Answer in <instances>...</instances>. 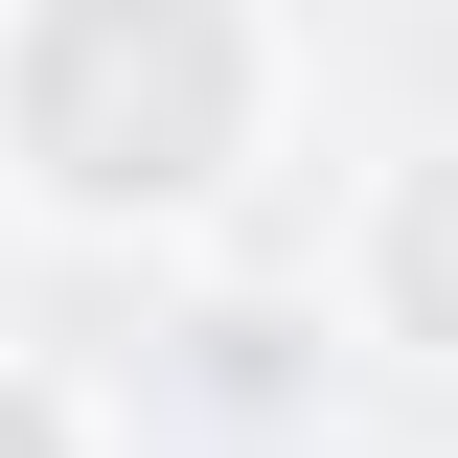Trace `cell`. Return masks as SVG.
Returning a JSON list of instances; mask_svg holds the SVG:
<instances>
[{
	"instance_id": "cell-1",
	"label": "cell",
	"mask_w": 458,
	"mask_h": 458,
	"mask_svg": "<svg viewBox=\"0 0 458 458\" xmlns=\"http://www.w3.org/2000/svg\"><path fill=\"white\" fill-rule=\"evenodd\" d=\"M276 138L252 0H0V161L69 229H207Z\"/></svg>"
},
{
	"instance_id": "cell-3",
	"label": "cell",
	"mask_w": 458,
	"mask_h": 458,
	"mask_svg": "<svg viewBox=\"0 0 458 458\" xmlns=\"http://www.w3.org/2000/svg\"><path fill=\"white\" fill-rule=\"evenodd\" d=\"M207 390H298V321L276 298H207Z\"/></svg>"
},
{
	"instance_id": "cell-2",
	"label": "cell",
	"mask_w": 458,
	"mask_h": 458,
	"mask_svg": "<svg viewBox=\"0 0 458 458\" xmlns=\"http://www.w3.org/2000/svg\"><path fill=\"white\" fill-rule=\"evenodd\" d=\"M344 321L412 344V367H458V138H412V161L367 183V229H344Z\"/></svg>"
},
{
	"instance_id": "cell-4",
	"label": "cell",
	"mask_w": 458,
	"mask_h": 458,
	"mask_svg": "<svg viewBox=\"0 0 458 458\" xmlns=\"http://www.w3.org/2000/svg\"><path fill=\"white\" fill-rule=\"evenodd\" d=\"M0 458H92V412H69L47 367H23V344H0Z\"/></svg>"
}]
</instances>
